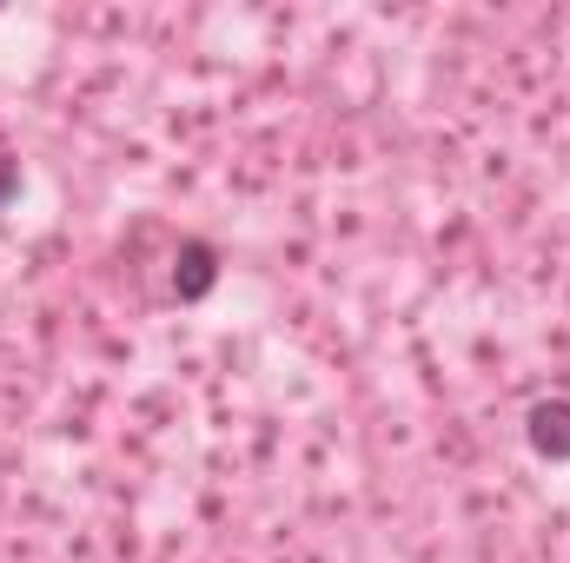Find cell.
Listing matches in <instances>:
<instances>
[{
  "instance_id": "3",
  "label": "cell",
  "mask_w": 570,
  "mask_h": 563,
  "mask_svg": "<svg viewBox=\"0 0 570 563\" xmlns=\"http://www.w3.org/2000/svg\"><path fill=\"white\" fill-rule=\"evenodd\" d=\"M20 186H27V179H20V159H0V213L20 199Z\"/></svg>"
},
{
  "instance_id": "1",
  "label": "cell",
  "mask_w": 570,
  "mask_h": 563,
  "mask_svg": "<svg viewBox=\"0 0 570 563\" xmlns=\"http://www.w3.org/2000/svg\"><path fill=\"white\" fill-rule=\"evenodd\" d=\"M219 246L213 239H179V253H173V298L179 305H199V298H213V285H219Z\"/></svg>"
},
{
  "instance_id": "2",
  "label": "cell",
  "mask_w": 570,
  "mask_h": 563,
  "mask_svg": "<svg viewBox=\"0 0 570 563\" xmlns=\"http://www.w3.org/2000/svg\"><path fill=\"white\" fill-rule=\"evenodd\" d=\"M524 444L544 464H570V398H538L524 412Z\"/></svg>"
}]
</instances>
